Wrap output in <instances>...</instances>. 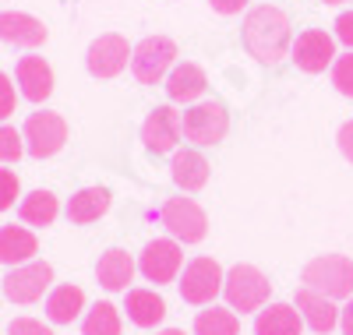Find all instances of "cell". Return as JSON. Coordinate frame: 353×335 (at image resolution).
Returning a JSON list of instances; mask_svg holds the SVG:
<instances>
[{"label":"cell","instance_id":"cell-3","mask_svg":"<svg viewBox=\"0 0 353 335\" xmlns=\"http://www.w3.org/2000/svg\"><path fill=\"white\" fill-rule=\"evenodd\" d=\"M304 286L325 293L329 300L353 296V261L346 254H318L304 265Z\"/></svg>","mask_w":353,"mask_h":335},{"label":"cell","instance_id":"cell-19","mask_svg":"<svg viewBox=\"0 0 353 335\" xmlns=\"http://www.w3.org/2000/svg\"><path fill=\"white\" fill-rule=\"evenodd\" d=\"M170 173H173V184L181 191H201L209 184V159L198 148H181V152H173Z\"/></svg>","mask_w":353,"mask_h":335},{"label":"cell","instance_id":"cell-32","mask_svg":"<svg viewBox=\"0 0 353 335\" xmlns=\"http://www.w3.org/2000/svg\"><path fill=\"white\" fill-rule=\"evenodd\" d=\"M8 335H53V332H50V325H43L36 318H14L8 325Z\"/></svg>","mask_w":353,"mask_h":335},{"label":"cell","instance_id":"cell-17","mask_svg":"<svg viewBox=\"0 0 353 335\" xmlns=\"http://www.w3.org/2000/svg\"><path fill=\"white\" fill-rule=\"evenodd\" d=\"M205 88H209V78L198 64L184 60V64H176L170 74H166V96L170 103H194L205 96Z\"/></svg>","mask_w":353,"mask_h":335},{"label":"cell","instance_id":"cell-26","mask_svg":"<svg viewBox=\"0 0 353 335\" xmlns=\"http://www.w3.org/2000/svg\"><path fill=\"white\" fill-rule=\"evenodd\" d=\"M57 212H61V205H57V198L50 191H32L18 205V216H21L25 226H53Z\"/></svg>","mask_w":353,"mask_h":335},{"label":"cell","instance_id":"cell-1","mask_svg":"<svg viewBox=\"0 0 353 335\" xmlns=\"http://www.w3.org/2000/svg\"><path fill=\"white\" fill-rule=\"evenodd\" d=\"M244 46L248 53L265 68L283 64V57L293 50V32H290V18L276 4H258L244 18Z\"/></svg>","mask_w":353,"mask_h":335},{"label":"cell","instance_id":"cell-15","mask_svg":"<svg viewBox=\"0 0 353 335\" xmlns=\"http://www.w3.org/2000/svg\"><path fill=\"white\" fill-rule=\"evenodd\" d=\"M14 78H18L21 96L28 103H46L53 96V68L43 57H21L14 68Z\"/></svg>","mask_w":353,"mask_h":335},{"label":"cell","instance_id":"cell-16","mask_svg":"<svg viewBox=\"0 0 353 335\" xmlns=\"http://www.w3.org/2000/svg\"><path fill=\"white\" fill-rule=\"evenodd\" d=\"M297 311H301V318L311 325V332H318V335H329V332L339 325V307H336L325 293H318V290H311V286H301V290H297Z\"/></svg>","mask_w":353,"mask_h":335},{"label":"cell","instance_id":"cell-8","mask_svg":"<svg viewBox=\"0 0 353 335\" xmlns=\"http://www.w3.org/2000/svg\"><path fill=\"white\" fill-rule=\"evenodd\" d=\"M184 138L194 141V145H219L226 138V128H230V113L223 103H194L184 116Z\"/></svg>","mask_w":353,"mask_h":335},{"label":"cell","instance_id":"cell-14","mask_svg":"<svg viewBox=\"0 0 353 335\" xmlns=\"http://www.w3.org/2000/svg\"><path fill=\"white\" fill-rule=\"evenodd\" d=\"M46 25L25 11H4L0 14V43L18 46V50H32L46 43Z\"/></svg>","mask_w":353,"mask_h":335},{"label":"cell","instance_id":"cell-33","mask_svg":"<svg viewBox=\"0 0 353 335\" xmlns=\"http://www.w3.org/2000/svg\"><path fill=\"white\" fill-rule=\"evenodd\" d=\"M336 39L353 50V11H343V14L336 18Z\"/></svg>","mask_w":353,"mask_h":335},{"label":"cell","instance_id":"cell-30","mask_svg":"<svg viewBox=\"0 0 353 335\" xmlns=\"http://www.w3.org/2000/svg\"><path fill=\"white\" fill-rule=\"evenodd\" d=\"M18 194H21V184H18L14 170H0V212H8Z\"/></svg>","mask_w":353,"mask_h":335},{"label":"cell","instance_id":"cell-21","mask_svg":"<svg viewBox=\"0 0 353 335\" xmlns=\"http://www.w3.org/2000/svg\"><path fill=\"white\" fill-rule=\"evenodd\" d=\"M301 311L290 307V303H269L261 307L254 318V335H301Z\"/></svg>","mask_w":353,"mask_h":335},{"label":"cell","instance_id":"cell-36","mask_svg":"<svg viewBox=\"0 0 353 335\" xmlns=\"http://www.w3.org/2000/svg\"><path fill=\"white\" fill-rule=\"evenodd\" d=\"M339 325H343V335H353V296H350V303L339 311Z\"/></svg>","mask_w":353,"mask_h":335},{"label":"cell","instance_id":"cell-7","mask_svg":"<svg viewBox=\"0 0 353 335\" xmlns=\"http://www.w3.org/2000/svg\"><path fill=\"white\" fill-rule=\"evenodd\" d=\"M159 219L166 226V233L181 243H198L209 233V216L194 198H170L159 212Z\"/></svg>","mask_w":353,"mask_h":335},{"label":"cell","instance_id":"cell-24","mask_svg":"<svg viewBox=\"0 0 353 335\" xmlns=\"http://www.w3.org/2000/svg\"><path fill=\"white\" fill-rule=\"evenodd\" d=\"M81 311H85V293L78 286L64 283V286H53L46 293V318L53 325H71Z\"/></svg>","mask_w":353,"mask_h":335},{"label":"cell","instance_id":"cell-9","mask_svg":"<svg viewBox=\"0 0 353 335\" xmlns=\"http://www.w3.org/2000/svg\"><path fill=\"white\" fill-rule=\"evenodd\" d=\"M50 283H53V268L46 261H25L8 272L4 296L11 303H36L43 300V293H50Z\"/></svg>","mask_w":353,"mask_h":335},{"label":"cell","instance_id":"cell-2","mask_svg":"<svg viewBox=\"0 0 353 335\" xmlns=\"http://www.w3.org/2000/svg\"><path fill=\"white\" fill-rule=\"evenodd\" d=\"M223 293H226V303L241 314H251V311H261L269 303V293H272V283L265 272H258L254 265H233L226 272V283H223Z\"/></svg>","mask_w":353,"mask_h":335},{"label":"cell","instance_id":"cell-12","mask_svg":"<svg viewBox=\"0 0 353 335\" xmlns=\"http://www.w3.org/2000/svg\"><path fill=\"white\" fill-rule=\"evenodd\" d=\"M141 276L163 286V283H173L176 276H181V268H184V254H181V243L176 240H149L145 243V251H141Z\"/></svg>","mask_w":353,"mask_h":335},{"label":"cell","instance_id":"cell-22","mask_svg":"<svg viewBox=\"0 0 353 335\" xmlns=\"http://www.w3.org/2000/svg\"><path fill=\"white\" fill-rule=\"evenodd\" d=\"M68 219L78 223V226H88V223H99L106 212H110V191L106 187H81L78 194H71L68 201Z\"/></svg>","mask_w":353,"mask_h":335},{"label":"cell","instance_id":"cell-10","mask_svg":"<svg viewBox=\"0 0 353 335\" xmlns=\"http://www.w3.org/2000/svg\"><path fill=\"white\" fill-rule=\"evenodd\" d=\"M290 60L304 74H321L329 64H336V36H329L325 28H307V32H301L297 43H293Z\"/></svg>","mask_w":353,"mask_h":335},{"label":"cell","instance_id":"cell-34","mask_svg":"<svg viewBox=\"0 0 353 335\" xmlns=\"http://www.w3.org/2000/svg\"><path fill=\"white\" fill-rule=\"evenodd\" d=\"M339 152L346 156V163H353V120H346V124L339 128Z\"/></svg>","mask_w":353,"mask_h":335},{"label":"cell","instance_id":"cell-20","mask_svg":"<svg viewBox=\"0 0 353 335\" xmlns=\"http://www.w3.org/2000/svg\"><path fill=\"white\" fill-rule=\"evenodd\" d=\"M96 279L110 293H121V290L128 293V283L134 279V258L124 247H110L99 258V265H96Z\"/></svg>","mask_w":353,"mask_h":335},{"label":"cell","instance_id":"cell-5","mask_svg":"<svg viewBox=\"0 0 353 335\" xmlns=\"http://www.w3.org/2000/svg\"><path fill=\"white\" fill-rule=\"evenodd\" d=\"M176 68V43L170 36H149L131 53V71L141 85H159Z\"/></svg>","mask_w":353,"mask_h":335},{"label":"cell","instance_id":"cell-4","mask_svg":"<svg viewBox=\"0 0 353 335\" xmlns=\"http://www.w3.org/2000/svg\"><path fill=\"white\" fill-rule=\"evenodd\" d=\"M223 283H226V272L219 268L216 258H194L184 265L181 272V300L184 303H194V307H209V303L223 293Z\"/></svg>","mask_w":353,"mask_h":335},{"label":"cell","instance_id":"cell-29","mask_svg":"<svg viewBox=\"0 0 353 335\" xmlns=\"http://www.w3.org/2000/svg\"><path fill=\"white\" fill-rule=\"evenodd\" d=\"M332 85L339 88L343 96L353 99V50L336 57V64H332Z\"/></svg>","mask_w":353,"mask_h":335},{"label":"cell","instance_id":"cell-23","mask_svg":"<svg viewBox=\"0 0 353 335\" xmlns=\"http://www.w3.org/2000/svg\"><path fill=\"white\" fill-rule=\"evenodd\" d=\"M124 311L138 328H156L166 318V300L156 290H128Z\"/></svg>","mask_w":353,"mask_h":335},{"label":"cell","instance_id":"cell-38","mask_svg":"<svg viewBox=\"0 0 353 335\" xmlns=\"http://www.w3.org/2000/svg\"><path fill=\"white\" fill-rule=\"evenodd\" d=\"M325 4H329V8H339V4H346V0H325Z\"/></svg>","mask_w":353,"mask_h":335},{"label":"cell","instance_id":"cell-31","mask_svg":"<svg viewBox=\"0 0 353 335\" xmlns=\"http://www.w3.org/2000/svg\"><path fill=\"white\" fill-rule=\"evenodd\" d=\"M14 106H18V96H14V85H11V78L0 71V124L14 113Z\"/></svg>","mask_w":353,"mask_h":335},{"label":"cell","instance_id":"cell-11","mask_svg":"<svg viewBox=\"0 0 353 335\" xmlns=\"http://www.w3.org/2000/svg\"><path fill=\"white\" fill-rule=\"evenodd\" d=\"M131 46L124 36H117V32H106L99 39H92V46H88L85 53V68L92 78H117L124 68H128V60H131Z\"/></svg>","mask_w":353,"mask_h":335},{"label":"cell","instance_id":"cell-27","mask_svg":"<svg viewBox=\"0 0 353 335\" xmlns=\"http://www.w3.org/2000/svg\"><path fill=\"white\" fill-rule=\"evenodd\" d=\"M81 335H121V311L110 300H99L81 318Z\"/></svg>","mask_w":353,"mask_h":335},{"label":"cell","instance_id":"cell-37","mask_svg":"<svg viewBox=\"0 0 353 335\" xmlns=\"http://www.w3.org/2000/svg\"><path fill=\"white\" fill-rule=\"evenodd\" d=\"M159 335H184L181 328H166V332H159Z\"/></svg>","mask_w":353,"mask_h":335},{"label":"cell","instance_id":"cell-35","mask_svg":"<svg viewBox=\"0 0 353 335\" xmlns=\"http://www.w3.org/2000/svg\"><path fill=\"white\" fill-rule=\"evenodd\" d=\"M216 14H241L248 8V0H209Z\"/></svg>","mask_w":353,"mask_h":335},{"label":"cell","instance_id":"cell-6","mask_svg":"<svg viewBox=\"0 0 353 335\" xmlns=\"http://www.w3.org/2000/svg\"><path fill=\"white\" fill-rule=\"evenodd\" d=\"M21 138H25V152L36 159H50L68 145V120L61 113L39 110L21 124Z\"/></svg>","mask_w":353,"mask_h":335},{"label":"cell","instance_id":"cell-18","mask_svg":"<svg viewBox=\"0 0 353 335\" xmlns=\"http://www.w3.org/2000/svg\"><path fill=\"white\" fill-rule=\"evenodd\" d=\"M39 254V240L32 230H25V226H0V265H25V261H36Z\"/></svg>","mask_w":353,"mask_h":335},{"label":"cell","instance_id":"cell-28","mask_svg":"<svg viewBox=\"0 0 353 335\" xmlns=\"http://www.w3.org/2000/svg\"><path fill=\"white\" fill-rule=\"evenodd\" d=\"M21 152H25L21 131H14V128H8V124H0V163H18Z\"/></svg>","mask_w":353,"mask_h":335},{"label":"cell","instance_id":"cell-25","mask_svg":"<svg viewBox=\"0 0 353 335\" xmlns=\"http://www.w3.org/2000/svg\"><path fill=\"white\" fill-rule=\"evenodd\" d=\"M194 335H241V318L233 307H216L209 303L194 318Z\"/></svg>","mask_w":353,"mask_h":335},{"label":"cell","instance_id":"cell-13","mask_svg":"<svg viewBox=\"0 0 353 335\" xmlns=\"http://www.w3.org/2000/svg\"><path fill=\"white\" fill-rule=\"evenodd\" d=\"M184 134V124H181V113L173 106H156L141 124V141L152 156H166V152H176V141Z\"/></svg>","mask_w":353,"mask_h":335}]
</instances>
